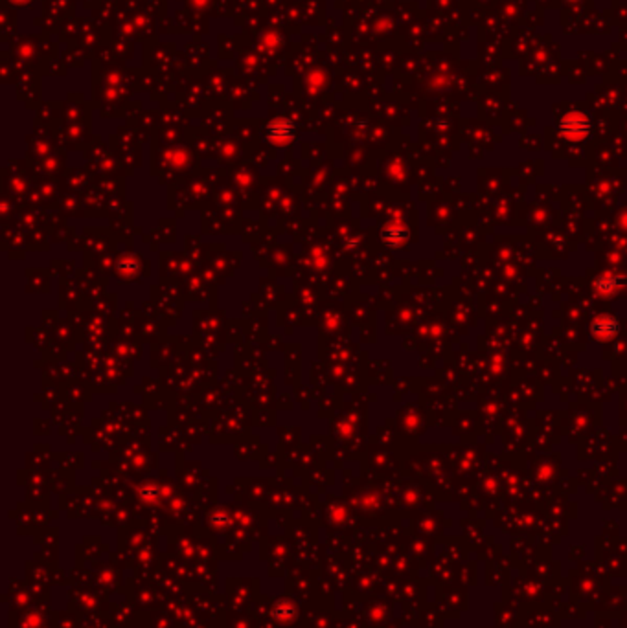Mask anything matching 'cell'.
<instances>
[{
  "mask_svg": "<svg viewBox=\"0 0 627 628\" xmlns=\"http://www.w3.org/2000/svg\"><path fill=\"white\" fill-rule=\"evenodd\" d=\"M626 283H627V278L626 276H622V274L605 272L594 279L592 287H594V292L600 294V296H614V294L622 289Z\"/></svg>",
  "mask_w": 627,
  "mask_h": 628,
  "instance_id": "cell-3",
  "label": "cell"
},
{
  "mask_svg": "<svg viewBox=\"0 0 627 628\" xmlns=\"http://www.w3.org/2000/svg\"><path fill=\"white\" fill-rule=\"evenodd\" d=\"M293 134V125L291 122L287 120H276L269 125V136L272 142L276 143H286L291 140Z\"/></svg>",
  "mask_w": 627,
  "mask_h": 628,
  "instance_id": "cell-4",
  "label": "cell"
},
{
  "mask_svg": "<svg viewBox=\"0 0 627 628\" xmlns=\"http://www.w3.org/2000/svg\"><path fill=\"white\" fill-rule=\"evenodd\" d=\"M561 136L565 140H571V142H583L592 131L591 118L583 114V112H568L565 116L561 118L559 125Z\"/></svg>",
  "mask_w": 627,
  "mask_h": 628,
  "instance_id": "cell-1",
  "label": "cell"
},
{
  "mask_svg": "<svg viewBox=\"0 0 627 628\" xmlns=\"http://www.w3.org/2000/svg\"><path fill=\"white\" fill-rule=\"evenodd\" d=\"M622 331V322L618 316L609 313H603L596 318L591 320V325H589V333H591L592 340L596 342H609V340H614Z\"/></svg>",
  "mask_w": 627,
  "mask_h": 628,
  "instance_id": "cell-2",
  "label": "cell"
}]
</instances>
